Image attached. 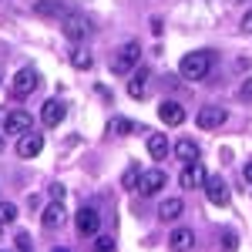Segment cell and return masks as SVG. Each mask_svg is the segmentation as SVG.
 <instances>
[{
    "mask_svg": "<svg viewBox=\"0 0 252 252\" xmlns=\"http://www.w3.org/2000/svg\"><path fill=\"white\" fill-rule=\"evenodd\" d=\"M212 61H215V54L202 47V51L185 54V58H182V64H178V71H182V78H185V81H202L209 71H212Z\"/></svg>",
    "mask_w": 252,
    "mask_h": 252,
    "instance_id": "6da1fadb",
    "label": "cell"
},
{
    "mask_svg": "<svg viewBox=\"0 0 252 252\" xmlns=\"http://www.w3.org/2000/svg\"><path fill=\"white\" fill-rule=\"evenodd\" d=\"M138 58H141V47H138V40H128V44H121V47H118V54L111 58V74H118V78L131 74V71L138 67Z\"/></svg>",
    "mask_w": 252,
    "mask_h": 252,
    "instance_id": "7a4b0ae2",
    "label": "cell"
},
{
    "mask_svg": "<svg viewBox=\"0 0 252 252\" xmlns=\"http://www.w3.org/2000/svg\"><path fill=\"white\" fill-rule=\"evenodd\" d=\"M37 88H40V74L34 71V67H20L17 74H14V81H10V94L17 97V101L31 97Z\"/></svg>",
    "mask_w": 252,
    "mask_h": 252,
    "instance_id": "3957f363",
    "label": "cell"
},
{
    "mask_svg": "<svg viewBox=\"0 0 252 252\" xmlns=\"http://www.w3.org/2000/svg\"><path fill=\"white\" fill-rule=\"evenodd\" d=\"M61 31H64L67 40H84L88 34H91V20L81 17V14H67V17L61 20Z\"/></svg>",
    "mask_w": 252,
    "mask_h": 252,
    "instance_id": "277c9868",
    "label": "cell"
},
{
    "mask_svg": "<svg viewBox=\"0 0 252 252\" xmlns=\"http://www.w3.org/2000/svg\"><path fill=\"white\" fill-rule=\"evenodd\" d=\"M165 189V172L161 168H152V172H141V178H138V195H158Z\"/></svg>",
    "mask_w": 252,
    "mask_h": 252,
    "instance_id": "5b68a950",
    "label": "cell"
},
{
    "mask_svg": "<svg viewBox=\"0 0 252 252\" xmlns=\"http://www.w3.org/2000/svg\"><path fill=\"white\" fill-rule=\"evenodd\" d=\"M34 10H37L40 17H54V20H64L67 14H74L67 0H37V3H34Z\"/></svg>",
    "mask_w": 252,
    "mask_h": 252,
    "instance_id": "8992f818",
    "label": "cell"
},
{
    "mask_svg": "<svg viewBox=\"0 0 252 252\" xmlns=\"http://www.w3.org/2000/svg\"><path fill=\"white\" fill-rule=\"evenodd\" d=\"M3 131H7V135H27V131H31V115H27L24 108H14L10 115L3 118Z\"/></svg>",
    "mask_w": 252,
    "mask_h": 252,
    "instance_id": "52a82bcc",
    "label": "cell"
},
{
    "mask_svg": "<svg viewBox=\"0 0 252 252\" xmlns=\"http://www.w3.org/2000/svg\"><path fill=\"white\" fill-rule=\"evenodd\" d=\"M178 185H182V189H202V185H205V168H202L198 161H185V168L178 175Z\"/></svg>",
    "mask_w": 252,
    "mask_h": 252,
    "instance_id": "ba28073f",
    "label": "cell"
},
{
    "mask_svg": "<svg viewBox=\"0 0 252 252\" xmlns=\"http://www.w3.org/2000/svg\"><path fill=\"white\" fill-rule=\"evenodd\" d=\"M205 198L212 202V205H229V185L219 178V175H212V178H205Z\"/></svg>",
    "mask_w": 252,
    "mask_h": 252,
    "instance_id": "9c48e42d",
    "label": "cell"
},
{
    "mask_svg": "<svg viewBox=\"0 0 252 252\" xmlns=\"http://www.w3.org/2000/svg\"><path fill=\"white\" fill-rule=\"evenodd\" d=\"M97 229H101V215H97L94 205H84L78 212V232L81 235H94Z\"/></svg>",
    "mask_w": 252,
    "mask_h": 252,
    "instance_id": "30bf717a",
    "label": "cell"
},
{
    "mask_svg": "<svg viewBox=\"0 0 252 252\" xmlns=\"http://www.w3.org/2000/svg\"><path fill=\"white\" fill-rule=\"evenodd\" d=\"M158 118H161L168 128H178V125L185 121V108H182L178 101H161V104H158Z\"/></svg>",
    "mask_w": 252,
    "mask_h": 252,
    "instance_id": "8fae6325",
    "label": "cell"
},
{
    "mask_svg": "<svg viewBox=\"0 0 252 252\" xmlns=\"http://www.w3.org/2000/svg\"><path fill=\"white\" fill-rule=\"evenodd\" d=\"M225 111L222 108H202L198 115H195V121H198V128H205V131H215V128H222L225 125Z\"/></svg>",
    "mask_w": 252,
    "mask_h": 252,
    "instance_id": "7c38bea8",
    "label": "cell"
},
{
    "mask_svg": "<svg viewBox=\"0 0 252 252\" xmlns=\"http://www.w3.org/2000/svg\"><path fill=\"white\" fill-rule=\"evenodd\" d=\"M64 115H67V104L58 101V97H51V101L44 104V111H40V118H44V125H47V128H58L61 121H64Z\"/></svg>",
    "mask_w": 252,
    "mask_h": 252,
    "instance_id": "4fadbf2b",
    "label": "cell"
},
{
    "mask_svg": "<svg viewBox=\"0 0 252 252\" xmlns=\"http://www.w3.org/2000/svg\"><path fill=\"white\" fill-rule=\"evenodd\" d=\"M40 148H44V138H40V135H34V131L20 135V141H17V155L20 158H37Z\"/></svg>",
    "mask_w": 252,
    "mask_h": 252,
    "instance_id": "5bb4252c",
    "label": "cell"
},
{
    "mask_svg": "<svg viewBox=\"0 0 252 252\" xmlns=\"http://www.w3.org/2000/svg\"><path fill=\"white\" fill-rule=\"evenodd\" d=\"M64 205H61V198L54 202V205H47L44 209V219H40V225H44V232H54V229H61L64 225Z\"/></svg>",
    "mask_w": 252,
    "mask_h": 252,
    "instance_id": "9a60e30c",
    "label": "cell"
},
{
    "mask_svg": "<svg viewBox=\"0 0 252 252\" xmlns=\"http://www.w3.org/2000/svg\"><path fill=\"white\" fill-rule=\"evenodd\" d=\"M168 246H172L175 252L195 249V235H192V229H175V232L168 235Z\"/></svg>",
    "mask_w": 252,
    "mask_h": 252,
    "instance_id": "2e32d148",
    "label": "cell"
},
{
    "mask_svg": "<svg viewBox=\"0 0 252 252\" xmlns=\"http://www.w3.org/2000/svg\"><path fill=\"white\" fill-rule=\"evenodd\" d=\"M128 94L131 97H145L148 94V67H138L131 84H128Z\"/></svg>",
    "mask_w": 252,
    "mask_h": 252,
    "instance_id": "e0dca14e",
    "label": "cell"
},
{
    "mask_svg": "<svg viewBox=\"0 0 252 252\" xmlns=\"http://www.w3.org/2000/svg\"><path fill=\"white\" fill-rule=\"evenodd\" d=\"M182 209H185V205H182V198H165V202H161V209H158V219L175 222V219L182 215Z\"/></svg>",
    "mask_w": 252,
    "mask_h": 252,
    "instance_id": "ac0fdd59",
    "label": "cell"
},
{
    "mask_svg": "<svg viewBox=\"0 0 252 252\" xmlns=\"http://www.w3.org/2000/svg\"><path fill=\"white\" fill-rule=\"evenodd\" d=\"M148 155L155 158V161H165V155H168V141H165V135H148Z\"/></svg>",
    "mask_w": 252,
    "mask_h": 252,
    "instance_id": "d6986e66",
    "label": "cell"
},
{
    "mask_svg": "<svg viewBox=\"0 0 252 252\" xmlns=\"http://www.w3.org/2000/svg\"><path fill=\"white\" fill-rule=\"evenodd\" d=\"M175 152H178L182 161H198V145H195L192 138H182V141L175 145Z\"/></svg>",
    "mask_w": 252,
    "mask_h": 252,
    "instance_id": "ffe728a7",
    "label": "cell"
},
{
    "mask_svg": "<svg viewBox=\"0 0 252 252\" xmlns=\"http://www.w3.org/2000/svg\"><path fill=\"white\" fill-rule=\"evenodd\" d=\"M17 222V205L14 202H0V225H14Z\"/></svg>",
    "mask_w": 252,
    "mask_h": 252,
    "instance_id": "44dd1931",
    "label": "cell"
},
{
    "mask_svg": "<svg viewBox=\"0 0 252 252\" xmlns=\"http://www.w3.org/2000/svg\"><path fill=\"white\" fill-rule=\"evenodd\" d=\"M71 64H74L78 71H88V67H91V54H88L84 47H74V51H71Z\"/></svg>",
    "mask_w": 252,
    "mask_h": 252,
    "instance_id": "7402d4cb",
    "label": "cell"
},
{
    "mask_svg": "<svg viewBox=\"0 0 252 252\" xmlns=\"http://www.w3.org/2000/svg\"><path fill=\"white\" fill-rule=\"evenodd\" d=\"M108 131H111V135H131V131H135V125H131V121H125V118H115V121L108 125Z\"/></svg>",
    "mask_w": 252,
    "mask_h": 252,
    "instance_id": "603a6c76",
    "label": "cell"
},
{
    "mask_svg": "<svg viewBox=\"0 0 252 252\" xmlns=\"http://www.w3.org/2000/svg\"><path fill=\"white\" fill-rule=\"evenodd\" d=\"M138 178H141V172H138V168H128V172H125V189H131Z\"/></svg>",
    "mask_w": 252,
    "mask_h": 252,
    "instance_id": "cb8c5ba5",
    "label": "cell"
},
{
    "mask_svg": "<svg viewBox=\"0 0 252 252\" xmlns=\"http://www.w3.org/2000/svg\"><path fill=\"white\" fill-rule=\"evenodd\" d=\"M94 249H101V252H108V249H115V242H111V239H108V235H97Z\"/></svg>",
    "mask_w": 252,
    "mask_h": 252,
    "instance_id": "d4e9b609",
    "label": "cell"
},
{
    "mask_svg": "<svg viewBox=\"0 0 252 252\" xmlns=\"http://www.w3.org/2000/svg\"><path fill=\"white\" fill-rule=\"evenodd\" d=\"M239 97H242V101H252V78L246 81L242 88H239Z\"/></svg>",
    "mask_w": 252,
    "mask_h": 252,
    "instance_id": "484cf974",
    "label": "cell"
},
{
    "mask_svg": "<svg viewBox=\"0 0 252 252\" xmlns=\"http://www.w3.org/2000/svg\"><path fill=\"white\" fill-rule=\"evenodd\" d=\"M14 246H17V249H31V235H17V239H14Z\"/></svg>",
    "mask_w": 252,
    "mask_h": 252,
    "instance_id": "4316f807",
    "label": "cell"
},
{
    "mask_svg": "<svg viewBox=\"0 0 252 252\" xmlns=\"http://www.w3.org/2000/svg\"><path fill=\"white\" fill-rule=\"evenodd\" d=\"M242 34H252V10H246V17H242Z\"/></svg>",
    "mask_w": 252,
    "mask_h": 252,
    "instance_id": "83f0119b",
    "label": "cell"
},
{
    "mask_svg": "<svg viewBox=\"0 0 252 252\" xmlns=\"http://www.w3.org/2000/svg\"><path fill=\"white\" fill-rule=\"evenodd\" d=\"M222 246H225V249H235L239 242H235V235H232V232H225V242H222Z\"/></svg>",
    "mask_w": 252,
    "mask_h": 252,
    "instance_id": "f1b7e54d",
    "label": "cell"
},
{
    "mask_svg": "<svg viewBox=\"0 0 252 252\" xmlns=\"http://www.w3.org/2000/svg\"><path fill=\"white\" fill-rule=\"evenodd\" d=\"M242 175H246V182H252V161L246 165V168H242Z\"/></svg>",
    "mask_w": 252,
    "mask_h": 252,
    "instance_id": "f546056e",
    "label": "cell"
}]
</instances>
